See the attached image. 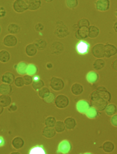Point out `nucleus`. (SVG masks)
Wrapping results in <instances>:
<instances>
[{
	"label": "nucleus",
	"mask_w": 117,
	"mask_h": 154,
	"mask_svg": "<svg viewBox=\"0 0 117 154\" xmlns=\"http://www.w3.org/2000/svg\"><path fill=\"white\" fill-rule=\"evenodd\" d=\"M64 47L62 44L58 42H55L51 46V50L53 54H58L63 51Z\"/></svg>",
	"instance_id": "nucleus-20"
},
{
	"label": "nucleus",
	"mask_w": 117,
	"mask_h": 154,
	"mask_svg": "<svg viewBox=\"0 0 117 154\" xmlns=\"http://www.w3.org/2000/svg\"><path fill=\"white\" fill-rule=\"evenodd\" d=\"M12 144L13 147L15 149H20L24 146V141L21 137L16 136L12 140Z\"/></svg>",
	"instance_id": "nucleus-19"
},
{
	"label": "nucleus",
	"mask_w": 117,
	"mask_h": 154,
	"mask_svg": "<svg viewBox=\"0 0 117 154\" xmlns=\"http://www.w3.org/2000/svg\"><path fill=\"white\" fill-rule=\"evenodd\" d=\"M46 150L43 145H37L31 148L29 150L28 154H45Z\"/></svg>",
	"instance_id": "nucleus-24"
},
{
	"label": "nucleus",
	"mask_w": 117,
	"mask_h": 154,
	"mask_svg": "<svg viewBox=\"0 0 117 154\" xmlns=\"http://www.w3.org/2000/svg\"><path fill=\"white\" fill-rule=\"evenodd\" d=\"M38 71L37 66L34 64H29L27 66L26 74L30 76H34Z\"/></svg>",
	"instance_id": "nucleus-35"
},
{
	"label": "nucleus",
	"mask_w": 117,
	"mask_h": 154,
	"mask_svg": "<svg viewBox=\"0 0 117 154\" xmlns=\"http://www.w3.org/2000/svg\"><path fill=\"white\" fill-rule=\"evenodd\" d=\"M3 111H4V107L0 104V115L3 113Z\"/></svg>",
	"instance_id": "nucleus-52"
},
{
	"label": "nucleus",
	"mask_w": 117,
	"mask_h": 154,
	"mask_svg": "<svg viewBox=\"0 0 117 154\" xmlns=\"http://www.w3.org/2000/svg\"><path fill=\"white\" fill-rule=\"evenodd\" d=\"M90 107V105L89 103L84 100H79L76 105V108L78 112L82 114H85Z\"/></svg>",
	"instance_id": "nucleus-12"
},
{
	"label": "nucleus",
	"mask_w": 117,
	"mask_h": 154,
	"mask_svg": "<svg viewBox=\"0 0 117 154\" xmlns=\"http://www.w3.org/2000/svg\"><path fill=\"white\" fill-rule=\"evenodd\" d=\"M99 34V29L94 25H91L88 28V37L90 38H95L98 36Z\"/></svg>",
	"instance_id": "nucleus-25"
},
{
	"label": "nucleus",
	"mask_w": 117,
	"mask_h": 154,
	"mask_svg": "<svg viewBox=\"0 0 117 154\" xmlns=\"http://www.w3.org/2000/svg\"><path fill=\"white\" fill-rule=\"evenodd\" d=\"M111 98L110 93L104 86L98 87L90 96L91 105L99 112L105 110Z\"/></svg>",
	"instance_id": "nucleus-1"
},
{
	"label": "nucleus",
	"mask_w": 117,
	"mask_h": 154,
	"mask_svg": "<svg viewBox=\"0 0 117 154\" xmlns=\"http://www.w3.org/2000/svg\"><path fill=\"white\" fill-rule=\"evenodd\" d=\"M99 76L98 73L95 71L89 72L86 74V79L89 83L94 84L98 81Z\"/></svg>",
	"instance_id": "nucleus-23"
},
{
	"label": "nucleus",
	"mask_w": 117,
	"mask_h": 154,
	"mask_svg": "<svg viewBox=\"0 0 117 154\" xmlns=\"http://www.w3.org/2000/svg\"><path fill=\"white\" fill-rule=\"evenodd\" d=\"M115 16H116V17H117V11H116V12H115Z\"/></svg>",
	"instance_id": "nucleus-56"
},
{
	"label": "nucleus",
	"mask_w": 117,
	"mask_h": 154,
	"mask_svg": "<svg viewBox=\"0 0 117 154\" xmlns=\"http://www.w3.org/2000/svg\"><path fill=\"white\" fill-rule=\"evenodd\" d=\"M86 117L89 119H94L98 116V111L93 106H90L85 113Z\"/></svg>",
	"instance_id": "nucleus-30"
},
{
	"label": "nucleus",
	"mask_w": 117,
	"mask_h": 154,
	"mask_svg": "<svg viewBox=\"0 0 117 154\" xmlns=\"http://www.w3.org/2000/svg\"><path fill=\"white\" fill-rule=\"evenodd\" d=\"M13 7L16 13H23L28 10V0H15L13 3Z\"/></svg>",
	"instance_id": "nucleus-5"
},
{
	"label": "nucleus",
	"mask_w": 117,
	"mask_h": 154,
	"mask_svg": "<svg viewBox=\"0 0 117 154\" xmlns=\"http://www.w3.org/2000/svg\"><path fill=\"white\" fill-rule=\"evenodd\" d=\"M44 29V26L42 24L40 23H38L35 25V29L37 31L40 32V31H42Z\"/></svg>",
	"instance_id": "nucleus-46"
},
{
	"label": "nucleus",
	"mask_w": 117,
	"mask_h": 154,
	"mask_svg": "<svg viewBox=\"0 0 117 154\" xmlns=\"http://www.w3.org/2000/svg\"><path fill=\"white\" fill-rule=\"evenodd\" d=\"M11 154H20V153L18 152H12Z\"/></svg>",
	"instance_id": "nucleus-55"
},
{
	"label": "nucleus",
	"mask_w": 117,
	"mask_h": 154,
	"mask_svg": "<svg viewBox=\"0 0 117 154\" xmlns=\"http://www.w3.org/2000/svg\"><path fill=\"white\" fill-rule=\"evenodd\" d=\"M55 34L58 37L60 38L65 37L69 34L68 28L65 25L60 23L58 25L56 26Z\"/></svg>",
	"instance_id": "nucleus-11"
},
{
	"label": "nucleus",
	"mask_w": 117,
	"mask_h": 154,
	"mask_svg": "<svg viewBox=\"0 0 117 154\" xmlns=\"http://www.w3.org/2000/svg\"><path fill=\"white\" fill-rule=\"evenodd\" d=\"M113 29L114 31L117 33V21L113 24Z\"/></svg>",
	"instance_id": "nucleus-51"
},
{
	"label": "nucleus",
	"mask_w": 117,
	"mask_h": 154,
	"mask_svg": "<svg viewBox=\"0 0 117 154\" xmlns=\"http://www.w3.org/2000/svg\"><path fill=\"white\" fill-rule=\"evenodd\" d=\"M12 91V87L11 85L2 83L0 85V94H1L8 95Z\"/></svg>",
	"instance_id": "nucleus-27"
},
{
	"label": "nucleus",
	"mask_w": 117,
	"mask_h": 154,
	"mask_svg": "<svg viewBox=\"0 0 117 154\" xmlns=\"http://www.w3.org/2000/svg\"><path fill=\"white\" fill-rule=\"evenodd\" d=\"M114 148H115V146L114 143L110 141H106L105 142L102 146V149L106 153H111L114 150Z\"/></svg>",
	"instance_id": "nucleus-29"
},
{
	"label": "nucleus",
	"mask_w": 117,
	"mask_h": 154,
	"mask_svg": "<svg viewBox=\"0 0 117 154\" xmlns=\"http://www.w3.org/2000/svg\"><path fill=\"white\" fill-rule=\"evenodd\" d=\"M54 128L55 131L58 133H62L64 131H65L66 128L64 122L62 121H56Z\"/></svg>",
	"instance_id": "nucleus-36"
},
{
	"label": "nucleus",
	"mask_w": 117,
	"mask_h": 154,
	"mask_svg": "<svg viewBox=\"0 0 117 154\" xmlns=\"http://www.w3.org/2000/svg\"><path fill=\"white\" fill-rule=\"evenodd\" d=\"M95 6L96 9L100 12L108 11L110 8V0H97Z\"/></svg>",
	"instance_id": "nucleus-10"
},
{
	"label": "nucleus",
	"mask_w": 117,
	"mask_h": 154,
	"mask_svg": "<svg viewBox=\"0 0 117 154\" xmlns=\"http://www.w3.org/2000/svg\"><path fill=\"white\" fill-rule=\"evenodd\" d=\"M25 53L29 57H33L36 55L38 49L34 43H30L27 45L25 47Z\"/></svg>",
	"instance_id": "nucleus-15"
},
{
	"label": "nucleus",
	"mask_w": 117,
	"mask_h": 154,
	"mask_svg": "<svg viewBox=\"0 0 117 154\" xmlns=\"http://www.w3.org/2000/svg\"><path fill=\"white\" fill-rule=\"evenodd\" d=\"M28 64L25 62H21L16 65V69L18 74L24 75L26 74Z\"/></svg>",
	"instance_id": "nucleus-22"
},
{
	"label": "nucleus",
	"mask_w": 117,
	"mask_h": 154,
	"mask_svg": "<svg viewBox=\"0 0 117 154\" xmlns=\"http://www.w3.org/2000/svg\"><path fill=\"white\" fill-rule=\"evenodd\" d=\"M15 85L16 86L21 88L24 85V80H23V77H17L15 79L14 82Z\"/></svg>",
	"instance_id": "nucleus-41"
},
{
	"label": "nucleus",
	"mask_w": 117,
	"mask_h": 154,
	"mask_svg": "<svg viewBox=\"0 0 117 154\" xmlns=\"http://www.w3.org/2000/svg\"><path fill=\"white\" fill-rule=\"evenodd\" d=\"M70 90L72 94L76 96H78L83 92L84 88L82 85L76 83L72 85Z\"/></svg>",
	"instance_id": "nucleus-18"
},
{
	"label": "nucleus",
	"mask_w": 117,
	"mask_h": 154,
	"mask_svg": "<svg viewBox=\"0 0 117 154\" xmlns=\"http://www.w3.org/2000/svg\"><path fill=\"white\" fill-rule=\"evenodd\" d=\"M56 118L52 116L47 117L45 119L44 121V124L45 126L49 127L54 128L56 124Z\"/></svg>",
	"instance_id": "nucleus-38"
},
{
	"label": "nucleus",
	"mask_w": 117,
	"mask_h": 154,
	"mask_svg": "<svg viewBox=\"0 0 117 154\" xmlns=\"http://www.w3.org/2000/svg\"><path fill=\"white\" fill-rule=\"evenodd\" d=\"M11 58V55L8 51L2 50L0 51V62L2 63H7Z\"/></svg>",
	"instance_id": "nucleus-32"
},
{
	"label": "nucleus",
	"mask_w": 117,
	"mask_h": 154,
	"mask_svg": "<svg viewBox=\"0 0 117 154\" xmlns=\"http://www.w3.org/2000/svg\"><path fill=\"white\" fill-rule=\"evenodd\" d=\"M92 55L97 58L104 57V45L102 43L95 45L92 48Z\"/></svg>",
	"instance_id": "nucleus-6"
},
{
	"label": "nucleus",
	"mask_w": 117,
	"mask_h": 154,
	"mask_svg": "<svg viewBox=\"0 0 117 154\" xmlns=\"http://www.w3.org/2000/svg\"><path fill=\"white\" fill-rule=\"evenodd\" d=\"M110 122L112 126L114 127H117V114H115L112 116Z\"/></svg>",
	"instance_id": "nucleus-45"
},
{
	"label": "nucleus",
	"mask_w": 117,
	"mask_h": 154,
	"mask_svg": "<svg viewBox=\"0 0 117 154\" xmlns=\"http://www.w3.org/2000/svg\"><path fill=\"white\" fill-rule=\"evenodd\" d=\"M33 81H38L40 79V78L38 75H34L33 77Z\"/></svg>",
	"instance_id": "nucleus-50"
},
{
	"label": "nucleus",
	"mask_w": 117,
	"mask_h": 154,
	"mask_svg": "<svg viewBox=\"0 0 117 154\" xmlns=\"http://www.w3.org/2000/svg\"><path fill=\"white\" fill-rule=\"evenodd\" d=\"M38 50L42 51L45 49L47 46V42L45 40L42 38H39L35 41L34 43Z\"/></svg>",
	"instance_id": "nucleus-34"
},
{
	"label": "nucleus",
	"mask_w": 117,
	"mask_h": 154,
	"mask_svg": "<svg viewBox=\"0 0 117 154\" xmlns=\"http://www.w3.org/2000/svg\"><path fill=\"white\" fill-rule=\"evenodd\" d=\"M32 86L35 91H38L44 86V83L41 79L38 81H33Z\"/></svg>",
	"instance_id": "nucleus-39"
},
{
	"label": "nucleus",
	"mask_w": 117,
	"mask_h": 154,
	"mask_svg": "<svg viewBox=\"0 0 117 154\" xmlns=\"http://www.w3.org/2000/svg\"><path fill=\"white\" fill-rule=\"evenodd\" d=\"M78 4V0H66V6L70 9L76 8Z\"/></svg>",
	"instance_id": "nucleus-42"
},
{
	"label": "nucleus",
	"mask_w": 117,
	"mask_h": 154,
	"mask_svg": "<svg viewBox=\"0 0 117 154\" xmlns=\"http://www.w3.org/2000/svg\"><path fill=\"white\" fill-rule=\"evenodd\" d=\"M12 99L8 95L1 94L0 95V104L3 107H7L11 105Z\"/></svg>",
	"instance_id": "nucleus-26"
},
{
	"label": "nucleus",
	"mask_w": 117,
	"mask_h": 154,
	"mask_svg": "<svg viewBox=\"0 0 117 154\" xmlns=\"http://www.w3.org/2000/svg\"><path fill=\"white\" fill-rule=\"evenodd\" d=\"M18 42L17 38L12 34L7 35L3 39V45L6 47H14L17 45Z\"/></svg>",
	"instance_id": "nucleus-8"
},
{
	"label": "nucleus",
	"mask_w": 117,
	"mask_h": 154,
	"mask_svg": "<svg viewBox=\"0 0 117 154\" xmlns=\"http://www.w3.org/2000/svg\"><path fill=\"white\" fill-rule=\"evenodd\" d=\"M28 10L30 11H36L40 8L41 0H28Z\"/></svg>",
	"instance_id": "nucleus-17"
},
{
	"label": "nucleus",
	"mask_w": 117,
	"mask_h": 154,
	"mask_svg": "<svg viewBox=\"0 0 117 154\" xmlns=\"http://www.w3.org/2000/svg\"><path fill=\"white\" fill-rule=\"evenodd\" d=\"M56 133L53 128L45 126L43 129L42 135L47 139H51L55 137Z\"/></svg>",
	"instance_id": "nucleus-16"
},
{
	"label": "nucleus",
	"mask_w": 117,
	"mask_h": 154,
	"mask_svg": "<svg viewBox=\"0 0 117 154\" xmlns=\"http://www.w3.org/2000/svg\"><path fill=\"white\" fill-rule=\"evenodd\" d=\"M6 144V141L4 137L1 135H0V148L5 146Z\"/></svg>",
	"instance_id": "nucleus-47"
},
{
	"label": "nucleus",
	"mask_w": 117,
	"mask_h": 154,
	"mask_svg": "<svg viewBox=\"0 0 117 154\" xmlns=\"http://www.w3.org/2000/svg\"><path fill=\"white\" fill-rule=\"evenodd\" d=\"M104 111L107 115L109 116H112L117 113V106L112 103L109 104L106 106Z\"/></svg>",
	"instance_id": "nucleus-28"
},
{
	"label": "nucleus",
	"mask_w": 117,
	"mask_h": 154,
	"mask_svg": "<svg viewBox=\"0 0 117 154\" xmlns=\"http://www.w3.org/2000/svg\"><path fill=\"white\" fill-rule=\"evenodd\" d=\"M54 103L56 107L59 109H64L69 106L70 100L66 95L60 94L56 96Z\"/></svg>",
	"instance_id": "nucleus-2"
},
{
	"label": "nucleus",
	"mask_w": 117,
	"mask_h": 154,
	"mask_svg": "<svg viewBox=\"0 0 117 154\" xmlns=\"http://www.w3.org/2000/svg\"><path fill=\"white\" fill-rule=\"evenodd\" d=\"M52 66H52V64L50 63V65L49 66V65H48L47 64V68H48V69H51V68H52Z\"/></svg>",
	"instance_id": "nucleus-53"
},
{
	"label": "nucleus",
	"mask_w": 117,
	"mask_h": 154,
	"mask_svg": "<svg viewBox=\"0 0 117 154\" xmlns=\"http://www.w3.org/2000/svg\"><path fill=\"white\" fill-rule=\"evenodd\" d=\"M105 65V62L103 59L98 58L93 63V69L96 71L102 70Z\"/></svg>",
	"instance_id": "nucleus-33"
},
{
	"label": "nucleus",
	"mask_w": 117,
	"mask_h": 154,
	"mask_svg": "<svg viewBox=\"0 0 117 154\" xmlns=\"http://www.w3.org/2000/svg\"><path fill=\"white\" fill-rule=\"evenodd\" d=\"M20 27L16 23H11L8 27V32L12 35H14L18 34L20 32Z\"/></svg>",
	"instance_id": "nucleus-31"
},
{
	"label": "nucleus",
	"mask_w": 117,
	"mask_h": 154,
	"mask_svg": "<svg viewBox=\"0 0 117 154\" xmlns=\"http://www.w3.org/2000/svg\"><path fill=\"white\" fill-rule=\"evenodd\" d=\"M15 77L14 73L10 72H5L2 76L1 80L2 83L12 85L14 82Z\"/></svg>",
	"instance_id": "nucleus-13"
},
{
	"label": "nucleus",
	"mask_w": 117,
	"mask_h": 154,
	"mask_svg": "<svg viewBox=\"0 0 117 154\" xmlns=\"http://www.w3.org/2000/svg\"><path fill=\"white\" fill-rule=\"evenodd\" d=\"M75 36L77 40H83L88 37V28L82 27L79 28L75 34Z\"/></svg>",
	"instance_id": "nucleus-14"
},
{
	"label": "nucleus",
	"mask_w": 117,
	"mask_h": 154,
	"mask_svg": "<svg viewBox=\"0 0 117 154\" xmlns=\"http://www.w3.org/2000/svg\"><path fill=\"white\" fill-rule=\"evenodd\" d=\"M50 88L56 91H62L64 87V83L62 79L58 77H53L50 79Z\"/></svg>",
	"instance_id": "nucleus-4"
},
{
	"label": "nucleus",
	"mask_w": 117,
	"mask_h": 154,
	"mask_svg": "<svg viewBox=\"0 0 117 154\" xmlns=\"http://www.w3.org/2000/svg\"><path fill=\"white\" fill-rule=\"evenodd\" d=\"M72 149V146L69 141L66 140L61 141L58 147L57 153L66 154L69 153Z\"/></svg>",
	"instance_id": "nucleus-7"
},
{
	"label": "nucleus",
	"mask_w": 117,
	"mask_h": 154,
	"mask_svg": "<svg viewBox=\"0 0 117 154\" xmlns=\"http://www.w3.org/2000/svg\"><path fill=\"white\" fill-rule=\"evenodd\" d=\"M23 78V80H24V85H29L33 83V77H32V76L26 74V75H24Z\"/></svg>",
	"instance_id": "nucleus-44"
},
{
	"label": "nucleus",
	"mask_w": 117,
	"mask_h": 154,
	"mask_svg": "<svg viewBox=\"0 0 117 154\" xmlns=\"http://www.w3.org/2000/svg\"><path fill=\"white\" fill-rule=\"evenodd\" d=\"M56 96L55 94L50 92V94L47 96V97L44 99L43 100L44 102L47 104H51L55 101Z\"/></svg>",
	"instance_id": "nucleus-43"
},
{
	"label": "nucleus",
	"mask_w": 117,
	"mask_h": 154,
	"mask_svg": "<svg viewBox=\"0 0 117 154\" xmlns=\"http://www.w3.org/2000/svg\"><path fill=\"white\" fill-rule=\"evenodd\" d=\"M111 67L114 70L117 71V59L114 60L111 64Z\"/></svg>",
	"instance_id": "nucleus-49"
},
{
	"label": "nucleus",
	"mask_w": 117,
	"mask_h": 154,
	"mask_svg": "<svg viewBox=\"0 0 117 154\" xmlns=\"http://www.w3.org/2000/svg\"><path fill=\"white\" fill-rule=\"evenodd\" d=\"M1 27L0 26V33H1Z\"/></svg>",
	"instance_id": "nucleus-57"
},
{
	"label": "nucleus",
	"mask_w": 117,
	"mask_h": 154,
	"mask_svg": "<svg viewBox=\"0 0 117 154\" xmlns=\"http://www.w3.org/2000/svg\"><path fill=\"white\" fill-rule=\"evenodd\" d=\"M105 57L110 58L117 54V48L111 44L104 45Z\"/></svg>",
	"instance_id": "nucleus-9"
},
{
	"label": "nucleus",
	"mask_w": 117,
	"mask_h": 154,
	"mask_svg": "<svg viewBox=\"0 0 117 154\" xmlns=\"http://www.w3.org/2000/svg\"><path fill=\"white\" fill-rule=\"evenodd\" d=\"M44 1L47 2H50L53 1V0H44Z\"/></svg>",
	"instance_id": "nucleus-54"
},
{
	"label": "nucleus",
	"mask_w": 117,
	"mask_h": 154,
	"mask_svg": "<svg viewBox=\"0 0 117 154\" xmlns=\"http://www.w3.org/2000/svg\"><path fill=\"white\" fill-rule=\"evenodd\" d=\"M38 91V96L43 99L47 97L50 93V90L46 87H43Z\"/></svg>",
	"instance_id": "nucleus-37"
},
{
	"label": "nucleus",
	"mask_w": 117,
	"mask_h": 154,
	"mask_svg": "<svg viewBox=\"0 0 117 154\" xmlns=\"http://www.w3.org/2000/svg\"><path fill=\"white\" fill-rule=\"evenodd\" d=\"M90 23L89 21L86 18H82L78 22V26L79 28H82V27L88 28L90 26Z\"/></svg>",
	"instance_id": "nucleus-40"
},
{
	"label": "nucleus",
	"mask_w": 117,
	"mask_h": 154,
	"mask_svg": "<svg viewBox=\"0 0 117 154\" xmlns=\"http://www.w3.org/2000/svg\"><path fill=\"white\" fill-rule=\"evenodd\" d=\"M17 109V107L16 105H15V104H13L11 105V106H10L9 108H8V110L10 112H14V111H16Z\"/></svg>",
	"instance_id": "nucleus-48"
},
{
	"label": "nucleus",
	"mask_w": 117,
	"mask_h": 154,
	"mask_svg": "<svg viewBox=\"0 0 117 154\" xmlns=\"http://www.w3.org/2000/svg\"><path fill=\"white\" fill-rule=\"evenodd\" d=\"M64 125L65 128L68 130H72L76 128V122L74 118L71 117H68L64 119Z\"/></svg>",
	"instance_id": "nucleus-21"
},
{
	"label": "nucleus",
	"mask_w": 117,
	"mask_h": 154,
	"mask_svg": "<svg viewBox=\"0 0 117 154\" xmlns=\"http://www.w3.org/2000/svg\"><path fill=\"white\" fill-rule=\"evenodd\" d=\"M90 48V45L84 40H80L76 45V49L78 54L84 55L88 53Z\"/></svg>",
	"instance_id": "nucleus-3"
}]
</instances>
